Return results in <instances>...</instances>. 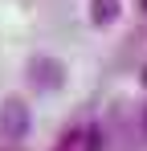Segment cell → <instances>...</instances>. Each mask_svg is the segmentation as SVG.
I'll use <instances>...</instances> for the list:
<instances>
[{
  "label": "cell",
  "instance_id": "1",
  "mask_svg": "<svg viewBox=\"0 0 147 151\" xmlns=\"http://www.w3.org/2000/svg\"><path fill=\"white\" fill-rule=\"evenodd\" d=\"M29 82H33V90L53 94V90L66 86V65L49 53H37V57H29Z\"/></svg>",
  "mask_w": 147,
  "mask_h": 151
},
{
  "label": "cell",
  "instance_id": "2",
  "mask_svg": "<svg viewBox=\"0 0 147 151\" xmlns=\"http://www.w3.org/2000/svg\"><path fill=\"white\" fill-rule=\"evenodd\" d=\"M29 131V106L21 98H4L0 102V135L4 139H21Z\"/></svg>",
  "mask_w": 147,
  "mask_h": 151
},
{
  "label": "cell",
  "instance_id": "3",
  "mask_svg": "<svg viewBox=\"0 0 147 151\" xmlns=\"http://www.w3.org/2000/svg\"><path fill=\"white\" fill-rule=\"evenodd\" d=\"M119 17V0H90V21L94 25H110Z\"/></svg>",
  "mask_w": 147,
  "mask_h": 151
},
{
  "label": "cell",
  "instance_id": "4",
  "mask_svg": "<svg viewBox=\"0 0 147 151\" xmlns=\"http://www.w3.org/2000/svg\"><path fill=\"white\" fill-rule=\"evenodd\" d=\"M0 151H17V147H0Z\"/></svg>",
  "mask_w": 147,
  "mask_h": 151
},
{
  "label": "cell",
  "instance_id": "5",
  "mask_svg": "<svg viewBox=\"0 0 147 151\" xmlns=\"http://www.w3.org/2000/svg\"><path fill=\"white\" fill-rule=\"evenodd\" d=\"M143 127H147V110H143Z\"/></svg>",
  "mask_w": 147,
  "mask_h": 151
}]
</instances>
